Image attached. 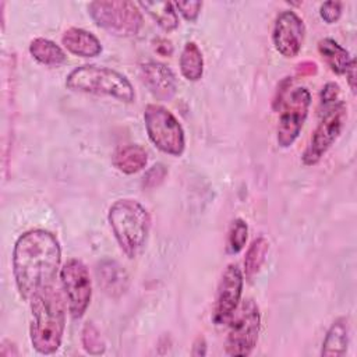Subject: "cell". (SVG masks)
I'll use <instances>...</instances> for the list:
<instances>
[{
    "mask_svg": "<svg viewBox=\"0 0 357 357\" xmlns=\"http://www.w3.org/2000/svg\"><path fill=\"white\" fill-rule=\"evenodd\" d=\"M174 7L177 13H180L187 21L194 22L201 13L202 3L201 1H176Z\"/></svg>",
    "mask_w": 357,
    "mask_h": 357,
    "instance_id": "4316f807",
    "label": "cell"
},
{
    "mask_svg": "<svg viewBox=\"0 0 357 357\" xmlns=\"http://www.w3.org/2000/svg\"><path fill=\"white\" fill-rule=\"evenodd\" d=\"M61 43L67 52L79 57H96L102 53L100 40L82 28H68L61 36Z\"/></svg>",
    "mask_w": 357,
    "mask_h": 357,
    "instance_id": "5bb4252c",
    "label": "cell"
},
{
    "mask_svg": "<svg viewBox=\"0 0 357 357\" xmlns=\"http://www.w3.org/2000/svg\"><path fill=\"white\" fill-rule=\"evenodd\" d=\"M96 278L102 290L110 297H117L127 290L128 276L113 259H103L98 264Z\"/></svg>",
    "mask_w": 357,
    "mask_h": 357,
    "instance_id": "9a60e30c",
    "label": "cell"
},
{
    "mask_svg": "<svg viewBox=\"0 0 357 357\" xmlns=\"http://www.w3.org/2000/svg\"><path fill=\"white\" fill-rule=\"evenodd\" d=\"M192 356H205L206 354V342L202 336H198L194 342V346H192V351H191Z\"/></svg>",
    "mask_w": 357,
    "mask_h": 357,
    "instance_id": "d6a6232c",
    "label": "cell"
},
{
    "mask_svg": "<svg viewBox=\"0 0 357 357\" xmlns=\"http://www.w3.org/2000/svg\"><path fill=\"white\" fill-rule=\"evenodd\" d=\"M61 262L56 236L45 229L22 233L13 250V275L21 298L29 301L38 291L53 286Z\"/></svg>",
    "mask_w": 357,
    "mask_h": 357,
    "instance_id": "6da1fadb",
    "label": "cell"
},
{
    "mask_svg": "<svg viewBox=\"0 0 357 357\" xmlns=\"http://www.w3.org/2000/svg\"><path fill=\"white\" fill-rule=\"evenodd\" d=\"M269 251V241L259 236L250 244L244 257V275L247 279H252L262 268Z\"/></svg>",
    "mask_w": 357,
    "mask_h": 357,
    "instance_id": "7402d4cb",
    "label": "cell"
},
{
    "mask_svg": "<svg viewBox=\"0 0 357 357\" xmlns=\"http://www.w3.org/2000/svg\"><path fill=\"white\" fill-rule=\"evenodd\" d=\"M342 7L340 1H325L319 7V15L326 24H335L342 15Z\"/></svg>",
    "mask_w": 357,
    "mask_h": 357,
    "instance_id": "484cf974",
    "label": "cell"
},
{
    "mask_svg": "<svg viewBox=\"0 0 357 357\" xmlns=\"http://www.w3.org/2000/svg\"><path fill=\"white\" fill-rule=\"evenodd\" d=\"M350 342V324L347 317L336 318L322 342V357H343L347 353Z\"/></svg>",
    "mask_w": 357,
    "mask_h": 357,
    "instance_id": "2e32d148",
    "label": "cell"
},
{
    "mask_svg": "<svg viewBox=\"0 0 357 357\" xmlns=\"http://www.w3.org/2000/svg\"><path fill=\"white\" fill-rule=\"evenodd\" d=\"M305 26L303 20L291 10L279 13L272 31V42L275 49L286 59L296 57L304 42Z\"/></svg>",
    "mask_w": 357,
    "mask_h": 357,
    "instance_id": "7c38bea8",
    "label": "cell"
},
{
    "mask_svg": "<svg viewBox=\"0 0 357 357\" xmlns=\"http://www.w3.org/2000/svg\"><path fill=\"white\" fill-rule=\"evenodd\" d=\"M248 238V226L247 222L241 218H237L231 222L229 231H227V240H226V251L230 255L238 254L247 243Z\"/></svg>",
    "mask_w": 357,
    "mask_h": 357,
    "instance_id": "603a6c76",
    "label": "cell"
},
{
    "mask_svg": "<svg viewBox=\"0 0 357 357\" xmlns=\"http://www.w3.org/2000/svg\"><path fill=\"white\" fill-rule=\"evenodd\" d=\"M29 301L32 312L31 344L40 354H53L63 343L67 314L66 300L53 284L38 291Z\"/></svg>",
    "mask_w": 357,
    "mask_h": 357,
    "instance_id": "7a4b0ae2",
    "label": "cell"
},
{
    "mask_svg": "<svg viewBox=\"0 0 357 357\" xmlns=\"http://www.w3.org/2000/svg\"><path fill=\"white\" fill-rule=\"evenodd\" d=\"M60 280L71 317L74 319L81 318L92 297V282L86 265L77 258L66 261L60 268Z\"/></svg>",
    "mask_w": 357,
    "mask_h": 357,
    "instance_id": "9c48e42d",
    "label": "cell"
},
{
    "mask_svg": "<svg viewBox=\"0 0 357 357\" xmlns=\"http://www.w3.org/2000/svg\"><path fill=\"white\" fill-rule=\"evenodd\" d=\"M318 52L332 73L344 75L350 61V53L332 38H324L318 42Z\"/></svg>",
    "mask_w": 357,
    "mask_h": 357,
    "instance_id": "ac0fdd59",
    "label": "cell"
},
{
    "mask_svg": "<svg viewBox=\"0 0 357 357\" xmlns=\"http://www.w3.org/2000/svg\"><path fill=\"white\" fill-rule=\"evenodd\" d=\"M344 75L347 78V84H349V86L351 89V92L356 93V59H351V61H350Z\"/></svg>",
    "mask_w": 357,
    "mask_h": 357,
    "instance_id": "1f68e13d",
    "label": "cell"
},
{
    "mask_svg": "<svg viewBox=\"0 0 357 357\" xmlns=\"http://www.w3.org/2000/svg\"><path fill=\"white\" fill-rule=\"evenodd\" d=\"M181 75L191 82H197L204 74V56L195 42H187L180 54Z\"/></svg>",
    "mask_w": 357,
    "mask_h": 357,
    "instance_id": "ffe728a7",
    "label": "cell"
},
{
    "mask_svg": "<svg viewBox=\"0 0 357 357\" xmlns=\"http://www.w3.org/2000/svg\"><path fill=\"white\" fill-rule=\"evenodd\" d=\"M153 47H155V52H156L158 54L165 56V57H169V56H172V53H173V45H172V42L167 40V39H165V38H158V39L155 40Z\"/></svg>",
    "mask_w": 357,
    "mask_h": 357,
    "instance_id": "f546056e",
    "label": "cell"
},
{
    "mask_svg": "<svg viewBox=\"0 0 357 357\" xmlns=\"http://www.w3.org/2000/svg\"><path fill=\"white\" fill-rule=\"evenodd\" d=\"M290 85H291V77H284V78L279 82L276 91H275V95H273V100H272V107H273V110H279V109L282 107L283 102L286 100V98H287V95H289V88H290Z\"/></svg>",
    "mask_w": 357,
    "mask_h": 357,
    "instance_id": "f1b7e54d",
    "label": "cell"
},
{
    "mask_svg": "<svg viewBox=\"0 0 357 357\" xmlns=\"http://www.w3.org/2000/svg\"><path fill=\"white\" fill-rule=\"evenodd\" d=\"M148 138L163 153L181 156L185 149V135L176 116L162 105L149 103L144 110Z\"/></svg>",
    "mask_w": 357,
    "mask_h": 357,
    "instance_id": "8992f818",
    "label": "cell"
},
{
    "mask_svg": "<svg viewBox=\"0 0 357 357\" xmlns=\"http://www.w3.org/2000/svg\"><path fill=\"white\" fill-rule=\"evenodd\" d=\"M139 78L158 100L169 102L177 93V79L173 71L162 63L148 61L141 64Z\"/></svg>",
    "mask_w": 357,
    "mask_h": 357,
    "instance_id": "4fadbf2b",
    "label": "cell"
},
{
    "mask_svg": "<svg viewBox=\"0 0 357 357\" xmlns=\"http://www.w3.org/2000/svg\"><path fill=\"white\" fill-rule=\"evenodd\" d=\"M152 20L166 32H172L178 26V14L174 3L170 1H141L138 3Z\"/></svg>",
    "mask_w": 357,
    "mask_h": 357,
    "instance_id": "44dd1931",
    "label": "cell"
},
{
    "mask_svg": "<svg viewBox=\"0 0 357 357\" xmlns=\"http://www.w3.org/2000/svg\"><path fill=\"white\" fill-rule=\"evenodd\" d=\"M229 324L225 353L227 356H250L257 346L261 329V312L257 303L252 298L241 301Z\"/></svg>",
    "mask_w": 357,
    "mask_h": 357,
    "instance_id": "52a82bcc",
    "label": "cell"
},
{
    "mask_svg": "<svg viewBox=\"0 0 357 357\" xmlns=\"http://www.w3.org/2000/svg\"><path fill=\"white\" fill-rule=\"evenodd\" d=\"M318 71V67H317V63L315 61H303L297 66V74L301 75V77H307V75H314L317 74Z\"/></svg>",
    "mask_w": 357,
    "mask_h": 357,
    "instance_id": "4dcf8cb0",
    "label": "cell"
},
{
    "mask_svg": "<svg viewBox=\"0 0 357 357\" xmlns=\"http://www.w3.org/2000/svg\"><path fill=\"white\" fill-rule=\"evenodd\" d=\"M81 342L84 350L92 356H99L106 350V344L100 335V331L95 326L93 322H86L84 325L81 332Z\"/></svg>",
    "mask_w": 357,
    "mask_h": 357,
    "instance_id": "cb8c5ba5",
    "label": "cell"
},
{
    "mask_svg": "<svg viewBox=\"0 0 357 357\" xmlns=\"http://www.w3.org/2000/svg\"><path fill=\"white\" fill-rule=\"evenodd\" d=\"M167 177V169L163 163H155L152 167H149L144 177H142V187L146 190H152L159 187L165 178Z\"/></svg>",
    "mask_w": 357,
    "mask_h": 357,
    "instance_id": "d4e9b609",
    "label": "cell"
},
{
    "mask_svg": "<svg viewBox=\"0 0 357 357\" xmlns=\"http://www.w3.org/2000/svg\"><path fill=\"white\" fill-rule=\"evenodd\" d=\"M66 86L73 92L110 96L126 103L135 99L132 84L124 74L96 64H84L71 70Z\"/></svg>",
    "mask_w": 357,
    "mask_h": 357,
    "instance_id": "277c9868",
    "label": "cell"
},
{
    "mask_svg": "<svg viewBox=\"0 0 357 357\" xmlns=\"http://www.w3.org/2000/svg\"><path fill=\"white\" fill-rule=\"evenodd\" d=\"M347 120V106L339 100L331 106L321 107L319 123L315 127L311 139L301 155V162L305 166H314L332 148L342 134Z\"/></svg>",
    "mask_w": 357,
    "mask_h": 357,
    "instance_id": "ba28073f",
    "label": "cell"
},
{
    "mask_svg": "<svg viewBox=\"0 0 357 357\" xmlns=\"http://www.w3.org/2000/svg\"><path fill=\"white\" fill-rule=\"evenodd\" d=\"M88 13L99 28L120 38L138 35L144 25L139 6L128 0L91 1Z\"/></svg>",
    "mask_w": 357,
    "mask_h": 357,
    "instance_id": "5b68a950",
    "label": "cell"
},
{
    "mask_svg": "<svg viewBox=\"0 0 357 357\" xmlns=\"http://www.w3.org/2000/svg\"><path fill=\"white\" fill-rule=\"evenodd\" d=\"M244 273L237 264H229L219 280L215 307H213V322L216 325L229 324L230 318L236 312L243 294Z\"/></svg>",
    "mask_w": 357,
    "mask_h": 357,
    "instance_id": "8fae6325",
    "label": "cell"
},
{
    "mask_svg": "<svg viewBox=\"0 0 357 357\" xmlns=\"http://www.w3.org/2000/svg\"><path fill=\"white\" fill-rule=\"evenodd\" d=\"M29 53L38 63L49 67H59L67 61L64 50L46 38H35L29 43Z\"/></svg>",
    "mask_w": 357,
    "mask_h": 357,
    "instance_id": "d6986e66",
    "label": "cell"
},
{
    "mask_svg": "<svg viewBox=\"0 0 357 357\" xmlns=\"http://www.w3.org/2000/svg\"><path fill=\"white\" fill-rule=\"evenodd\" d=\"M107 220L121 251L131 259L137 258L144 251L151 231L146 208L131 198L117 199L109 208Z\"/></svg>",
    "mask_w": 357,
    "mask_h": 357,
    "instance_id": "3957f363",
    "label": "cell"
},
{
    "mask_svg": "<svg viewBox=\"0 0 357 357\" xmlns=\"http://www.w3.org/2000/svg\"><path fill=\"white\" fill-rule=\"evenodd\" d=\"M310 106L311 93L305 86L289 92L280 107L282 113L276 130V141L280 148H289L296 142L308 117Z\"/></svg>",
    "mask_w": 357,
    "mask_h": 357,
    "instance_id": "30bf717a",
    "label": "cell"
},
{
    "mask_svg": "<svg viewBox=\"0 0 357 357\" xmlns=\"http://www.w3.org/2000/svg\"><path fill=\"white\" fill-rule=\"evenodd\" d=\"M339 100H342L340 99V86L336 82L325 84V86L321 91V95H319L321 107L331 106Z\"/></svg>",
    "mask_w": 357,
    "mask_h": 357,
    "instance_id": "83f0119b",
    "label": "cell"
},
{
    "mask_svg": "<svg viewBox=\"0 0 357 357\" xmlns=\"http://www.w3.org/2000/svg\"><path fill=\"white\" fill-rule=\"evenodd\" d=\"M113 166L124 174H135L148 163V152L138 144L119 146L112 156Z\"/></svg>",
    "mask_w": 357,
    "mask_h": 357,
    "instance_id": "e0dca14e",
    "label": "cell"
}]
</instances>
